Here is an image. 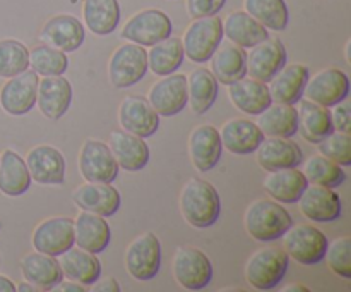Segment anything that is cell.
Segmentation results:
<instances>
[{
    "mask_svg": "<svg viewBox=\"0 0 351 292\" xmlns=\"http://www.w3.org/2000/svg\"><path fill=\"white\" fill-rule=\"evenodd\" d=\"M180 208L184 218L195 229L215 225L221 213V199L213 184L204 179H191L182 189Z\"/></svg>",
    "mask_w": 351,
    "mask_h": 292,
    "instance_id": "6da1fadb",
    "label": "cell"
},
{
    "mask_svg": "<svg viewBox=\"0 0 351 292\" xmlns=\"http://www.w3.org/2000/svg\"><path fill=\"white\" fill-rule=\"evenodd\" d=\"M245 229L257 243H273L293 225L290 212L281 203L257 199L245 212Z\"/></svg>",
    "mask_w": 351,
    "mask_h": 292,
    "instance_id": "7a4b0ae2",
    "label": "cell"
},
{
    "mask_svg": "<svg viewBox=\"0 0 351 292\" xmlns=\"http://www.w3.org/2000/svg\"><path fill=\"white\" fill-rule=\"evenodd\" d=\"M290 256L283 247H263L249 258L245 267L247 282L257 291H271L278 287L288 270Z\"/></svg>",
    "mask_w": 351,
    "mask_h": 292,
    "instance_id": "3957f363",
    "label": "cell"
},
{
    "mask_svg": "<svg viewBox=\"0 0 351 292\" xmlns=\"http://www.w3.org/2000/svg\"><path fill=\"white\" fill-rule=\"evenodd\" d=\"M223 40V21L216 16L197 17L185 30L184 54L195 64H204L213 57Z\"/></svg>",
    "mask_w": 351,
    "mask_h": 292,
    "instance_id": "277c9868",
    "label": "cell"
},
{
    "mask_svg": "<svg viewBox=\"0 0 351 292\" xmlns=\"http://www.w3.org/2000/svg\"><path fill=\"white\" fill-rule=\"evenodd\" d=\"M285 251L288 256L293 258L300 265H315L321 263L328 249V237L317 227L311 223H300L291 225L283 234Z\"/></svg>",
    "mask_w": 351,
    "mask_h": 292,
    "instance_id": "5b68a950",
    "label": "cell"
},
{
    "mask_svg": "<svg viewBox=\"0 0 351 292\" xmlns=\"http://www.w3.org/2000/svg\"><path fill=\"white\" fill-rule=\"evenodd\" d=\"M173 24L160 9H144L134 14L122 27L120 36L141 47H153L158 41L171 36Z\"/></svg>",
    "mask_w": 351,
    "mask_h": 292,
    "instance_id": "8992f818",
    "label": "cell"
},
{
    "mask_svg": "<svg viewBox=\"0 0 351 292\" xmlns=\"http://www.w3.org/2000/svg\"><path fill=\"white\" fill-rule=\"evenodd\" d=\"M147 52L137 43L120 45L108 62V78L115 88H130L146 76Z\"/></svg>",
    "mask_w": 351,
    "mask_h": 292,
    "instance_id": "52a82bcc",
    "label": "cell"
},
{
    "mask_svg": "<svg viewBox=\"0 0 351 292\" xmlns=\"http://www.w3.org/2000/svg\"><path fill=\"white\" fill-rule=\"evenodd\" d=\"M173 277L187 291H201L213 280V265L197 247H178L173 256Z\"/></svg>",
    "mask_w": 351,
    "mask_h": 292,
    "instance_id": "ba28073f",
    "label": "cell"
},
{
    "mask_svg": "<svg viewBox=\"0 0 351 292\" xmlns=\"http://www.w3.org/2000/svg\"><path fill=\"white\" fill-rule=\"evenodd\" d=\"M125 267L136 280L156 277L161 268V244L153 232L141 234L132 240L125 253Z\"/></svg>",
    "mask_w": 351,
    "mask_h": 292,
    "instance_id": "9c48e42d",
    "label": "cell"
},
{
    "mask_svg": "<svg viewBox=\"0 0 351 292\" xmlns=\"http://www.w3.org/2000/svg\"><path fill=\"white\" fill-rule=\"evenodd\" d=\"M119 164L108 144L88 139L79 151V170L88 182H110L119 177Z\"/></svg>",
    "mask_w": 351,
    "mask_h": 292,
    "instance_id": "30bf717a",
    "label": "cell"
},
{
    "mask_svg": "<svg viewBox=\"0 0 351 292\" xmlns=\"http://www.w3.org/2000/svg\"><path fill=\"white\" fill-rule=\"evenodd\" d=\"M147 102L151 103L158 115L173 117L187 106V76L168 74L161 76L160 81L154 82L147 95Z\"/></svg>",
    "mask_w": 351,
    "mask_h": 292,
    "instance_id": "8fae6325",
    "label": "cell"
},
{
    "mask_svg": "<svg viewBox=\"0 0 351 292\" xmlns=\"http://www.w3.org/2000/svg\"><path fill=\"white\" fill-rule=\"evenodd\" d=\"M350 93V78L341 69L329 67L317 72L315 76L308 78L305 85L304 95L307 100L322 106L338 105L339 102L346 100Z\"/></svg>",
    "mask_w": 351,
    "mask_h": 292,
    "instance_id": "7c38bea8",
    "label": "cell"
},
{
    "mask_svg": "<svg viewBox=\"0 0 351 292\" xmlns=\"http://www.w3.org/2000/svg\"><path fill=\"white\" fill-rule=\"evenodd\" d=\"M287 65V48L280 38H266L247 54V74L261 82H269Z\"/></svg>",
    "mask_w": 351,
    "mask_h": 292,
    "instance_id": "4fadbf2b",
    "label": "cell"
},
{
    "mask_svg": "<svg viewBox=\"0 0 351 292\" xmlns=\"http://www.w3.org/2000/svg\"><path fill=\"white\" fill-rule=\"evenodd\" d=\"M38 78L33 69H26L21 74L12 76L2 86L0 91V105L10 115H24L36 105Z\"/></svg>",
    "mask_w": 351,
    "mask_h": 292,
    "instance_id": "5bb4252c",
    "label": "cell"
},
{
    "mask_svg": "<svg viewBox=\"0 0 351 292\" xmlns=\"http://www.w3.org/2000/svg\"><path fill=\"white\" fill-rule=\"evenodd\" d=\"M119 122L123 131L146 139L160 127V115L144 96L130 95L120 103Z\"/></svg>",
    "mask_w": 351,
    "mask_h": 292,
    "instance_id": "9a60e30c",
    "label": "cell"
},
{
    "mask_svg": "<svg viewBox=\"0 0 351 292\" xmlns=\"http://www.w3.org/2000/svg\"><path fill=\"white\" fill-rule=\"evenodd\" d=\"M33 246L40 253L60 256L74 246V220L69 216L47 218L33 232Z\"/></svg>",
    "mask_w": 351,
    "mask_h": 292,
    "instance_id": "2e32d148",
    "label": "cell"
},
{
    "mask_svg": "<svg viewBox=\"0 0 351 292\" xmlns=\"http://www.w3.org/2000/svg\"><path fill=\"white\" fill-rule=\"evenodd\" d=\"M26 167L29 170L31 181L38 184L57 186L65 181V158L57 148L50 144H40L26 155Z\"/></svg>",
    "mask_w": 351,
    "mask_h": 292,
    "instance_id": "e0dca14e",
    "label": "cell"
},
{
    "mask_svg": "<svg viewBox=\"0 0 351 292\" xmlns=\"http://www.w3.org/2000/svg\"><path fill=\"white\" fill-rule=\"evenodd\" d=\"M86 31L81 21L71 14H58L50 17L40 31V38L45 45L62 52H75L84 43Z\"/></svg>",
    "mask_w": 351,
    "mask_h": 292,
    "instance_id": "ac0fdd59",
    "label": "cell"
},
{
    "mask_svg": "<svg viewBox=\"0 0 351 292\" xmlns=\"http://www.w3.org/2000/svg\"><path fill=\"white\" fill-rule=\"evenodd\" d=\"M297 203L302 215L312 222H335L341 216V198L332 188L307 186Z\"/></svg>",
    "mask_w": 351,
    "mask_h": 292,
    "instance_id": "d6986e66",
    "label": "cell"
},
{
    "mask_svg": "<svg viewBox=\"0 0 351 292\" xmlns=\"http://www.w3.org/2000/svg\"><path fill=\"white\" fill-rule=\"evenodd\" d=\"M75 205L84 212L101 216H113L120 208L122 196L110 182H86L72 194Z\"/></svg>",
    "mask_w": 351,
    "mask_h": 292,
    "instance_id": "ffe728a7",
    "label": "cell"
},
{
    "mask_svg": "<svg viewBox=\"0 0 351 292\" xmlns=\"http://www.w3.org/2000/svg\"><path fill=\"white\" fill-rule=\"evenodd\" d=\"M257 164L266 172L280 168H293L304 161L300 146L291 137H269L264 136L256 150Z\"/></svg>",
    "mask_w": 351,
    "mask_h": 292,
    "instance_id": "44dd1931",
    "label": "cell"
},
{
    "mask_svg": "<svg viewBox=\"0 0 351 292\" xmlns=\"http://www.w3.org/2000/svg\"><path fill=\"white\" fill-rule=\"evenodd\" d=\"M72 103V86L64 76H43L38 82L36 105L47 119L58 120Z\"/></svg>",
    "mask_w": 351,
    "mask_h": 292,
    "instance_id": "7402d4cb",
    "label": "cell"
},
{
    "mask_svg": "<svg viewBox=\"0 0 351 292\" xmlns=\"http://www.w3.org/2000/svg\"><path fill=\"white\" fill-rule=\"evenodd\" d=\"M110 151L120 168L127 172L143 170L149 164V146L143 137L127 131H113L108 139Z\"/></svg>",
    "mask_w": 351,
    "mask_h": 292,
    "instance_id": "603a6c76",
    "label": "cell"
},
{
    "mask_svg": "<svg viewBox=\"0 0 351 292\" xmlns=\"http://www.w3.org/2000/svg\"><path fill=\"white\" fill-rule=\"evenodd\" d=\"M223 144L219 131L215 126L202 124L195 127L189 137V153L194 167L199 172H209L221 158Z\"/></svg>",
    "mask_w": 351,
    "mask_h": 292,
    "instance_id": "cb8c5ba5",
    "label": "cell"
},
{
    "mask_svg": "<svg viewBox=\"0 0 351 292\" xmlns=\"http://www.w3.org/2000/svg\"><path fill=\"white\" fill-rule=\"evenodd\" d=\"M112 230L105 216L82 210L74 220V244L88 253L98 254L108 247Z\"/></svg>",
    "mask_w": 351,
    "mask_h": 292,
    "instance_id": "d4e9b609",
    "label": "cell"
},
{
    "mask_svg": "<svg viewBox=\"0 0 351 292\" xmlns=\"http://www.w3.org/2000/svg\"><path fill=\"white\" fill-rule=\"evenodd\" d=\"M311 78V71L304 64L285 65L269 81V95L273 103L295 105L304 96L305 85Z\"/></svg>",
    "mask_w": 351,
    "mask_h": 292,
    "instance_id": "484cf974",
    "label": "cell"
},
{
    "mask_svg": "<svg viewBox=\"0 0 351 292\" xmlns=\"http://www.w3.org/2000/svg\"><path fill=\"white\" fill-rule=\"evenodd\" d=\"M21 270L26 282H29L38 291H53L64 278L60 263L55 260V256L40 251L26 254L21 261Z\"/></svg>",
    "mask_w": 351,
    "mask_h": 292,
    "instance_id": "4316f807",
    "label": "cell"
},
{
    "mask_svg": "<svg viewBox=\"0 0 351 292\" xmlns=\"http://www.w3.org/2000/svg\"><path fill=\"white\" fill-rule=\"evenodd\" d=\"M221 144L235 155L256 153L257 146L264 139L263 131L256 122L247 119H232L219 131Z\"/></svg>",
    "mask_w": 351,
    "mask_h": 292,
    "instance_id": "83f0119b",
    "label": "cell"
},
{
    "mask_svg": "<svg viewBox=\"0 0 351 292\" xmlns=\"http://www.w3.org/2000/svg\"><path fill=\"white\" fill-rule=\"evenodd\" d=\"M223 36L228 38L237 47L252 48L269 38V30L264 27L259 21L254 19L245 10H235V12L228 14L223 23Z\"/></svg>",
    "mask_w": 351,
    "mask_h": 292,
    "instance_id": "f1b7e54d",
    "label": "cell"
},
{
    "mask_svg": "<svg viewBox=\"0 0 351 292\" xmlns=\"http://www.w3.org/2000/svg\"><path fill=\"white\" fill-rule=\"evenodd\" d=\"M228 96L233 105L247 115H259L273 103L266 82L252 78H243L233 85H228Z\"/></svg>",
    "mask_w": 351,
    "mask_h": 292,
    "instance_id": "f546056e",
    "label": "cell"
},
{
    "mask_svg": "<svg viewBox=\"0 0 351 292\" xmlns=\"http://www.w3.org/2000/svg\"><path fill=\"white\" fill-rule=\"evenodd\" d=\"M307 186V177H305L304 172L298 170L297 167L273 170L267 174L266 179H264V189H266L267 194H269L274 201L285 203V205L297 203Z\"/></svg>",
    "mask_w": 351,
    "mask_h": 292,
    "instance_id": "4dcf8cb0",
    "label": "cell"
},
{
    "mask_svg": "<svg viewBox=\"0 0 351 292\" xmlns=\"http://www.w3.org/2000/svg\"><path fill=\"white\" fill-rule=\"evenodd\" d=\"M62 273L77 284L93 285L101 277V263L93 253L81 249V247H69L60 254Z\"/></svg>",
    "mask_w": 351,
    "mask_h": 292,
    "instance_id": "1f68e13d",
    "label": "cell"
},
{
    "mask_svg": "<svg viewBox=\"0 0 351 292\" xmlns=\"http://www.w3.org/2000/svg\"><path fill=\"white\" fill-rule=\"evenodd\" d=\"M335 131L331 119V110L328 106L317 105L311 100L300 102L298 110V133L307 143L317 144Z\"/></svg>",
    "mask_w": 351,
    "mask_h": 292,
    "instance_id": "d6a6232c",
    "label": "cell"
},
{
    "mask_svg": "<svg viewBox=\"0 0 351 292\" xmlns=\"http://www.w3.org/2000/svg\"><path fill=\"white\" fill-rule=\"evenodd\" d=\"M209 60H211L213 76L221 85H233L247 76V52L242 47L233 43L223 45Z\"/></svg>",
    "mask_w": 351,
    "mask_h": 292,
    "instance_id": "836d02e7",
    "label": "cell"
},
{
    "mask_svg": "<svg viewBox=\"0 0 351 292\" xmlns=\"http://www.w3.org/2000/svg\"><path fill=\"white\" fill-rule=\"evenodd\" d=\"M257 126L264 136L293 137L298 133V110L293 105L271 103L264 112L259 113Z\"/></svg>",
    "mask_w": 351,
    "mask_h": 292,
    "instance_id": "e575fe53",
    "label": "cell"
},
{
    "mask_svg": "<svg viewBox=\"0 0 351 292\" xmlns=\"http://www.w3.org/2000/svg\"><path fill=\"white\" fill-rule=\"evenodd\" d=\"M189 106L195 115H202L208 112L216 102L218 96V81L211 71L204 67H197L187 78Z\"/></svg>",
    "mask_w": 351,
    "mask_h": 292,
    "instance_id": "d590c367",
    "label": "cell"
},
{
    "mask_svg": "<svg viewBox=\"0 0 351 292\" xmlns=\"http://www.w3.org/2000/svg\"><path fill=\"white\" fill-rule=\"evenodd\" d=\"M31 175L26 161L12 150L0 157V191L5 196H21L29 189Z\"/></svg>",
    "mask_w": 351,
    "mask_h": 292,
    "instance_id": "8d00e7d4",
    "label": "cell"
},
{
    "mask_svg": "<svg viewBox=\"0 0 351 292\" xmlns=\"http://www.w3.org/2000/svg\"><path fill=\"white\" fill-rule=\"evenodd\" d=\"M84 23L98 36L113 33L120 23L119 0H84Z\"/></svg>",
    "mask_w": 351,
    "mask_h": 292,
    "instance_id": "74e56055",
    "label": "cell"
},
{
    "mask_svg": "<svg viewBox=\"0 0 351 292\" xmlns=\"http://www.w3.org/2000/svg\"><path fill=\"white\" fill-rule=\"evenodd\" d=\"M184 45L177 36H168L158 41L147 52V67L156 76H168L177 72L184 62Z\"/></svg>",
    "mask_w": 351,
    "mask_h": 292,
    "instance_id": "f35d334b",
    "label": "cell"
},
{
    "mask_svg": "<svg viewBox=\"0 0 351 292\" xmlns=\"http://www.w3.org/2000/svg\"><path fill=\"white\" fill-rule=\"evenodd\" d=\"M245 12L271 31L287 30L290 14L285 0H245Z\"/></svg>",
    "mask_w": 351,
    "mask_h": 292,
    "instance_id": "ab89813d",
    "label": "cell"
},
{
    "mask_svg": "<svg viewBox=\"0 0 351 292\" xmlns=\"http://www.w3.org/2000/svg\"><path fill=\"white\" fill-rule=\"evenodd\" d=\"M304 174L311 184L332 189L339 188L346 181V172L343 170L341 165L322 157L321 153L308 158L307 164H305Z\"/></svg>",
    "mask_w": 351,
    "mask_h": 292,
    "instance_id": "60d3db41",
    "label": "cell"
},
{
    "mask_svg": "<svg viewBox=\"0 0 351 292\" xmlns=\"http://www.w3.org/2000/svg\"><path fill=\"white\" fill-rule=\"evenodd\" d=\"M29 65L38 76H64L69 67L67 54L48 45L29 50Z\"/></svg>",
    "mask_w": 351,
    "mask_h": 292,
    "instance_id": "b9f144b4",
    "label": "cell"
},
{
    "mask_svg": "<svg viewBox=\"0 0 351 292\" xmlns=\"http://www.w3.org/2000/svg\"><path fill=\"white\" fill-rule=\"evenodd\" d=\"M29 67V48L17 40L0 41V78H12Z\"/></svg>",
    "mask_w": 351,
    "mask_h": 292,
    "instance_id": "7bdbcfd3",
    "label": "cell"
},
{
    "mask_svg": "<svg viewBox=\"0 0 351 292\" xmlns=\"http://www.w3.org/2000/svg\"><path fill=\"white\" fill-rule=\"evenodd\" d=\"M319 153L329 160L336 161L341 167L351 165V139L350 134L332 131L329 136H326L321 143H317Z\"/></svg>",
    "mask_w": 351,
    "mask_h": 292,
    "instance_id": "ee69618b",
    "label": "cell"
},
{
    "mask_svg": "<svg viewBox=\"0 0 351 292\" xmlns=\"http://www.w3.org/2000/svg\"><path fill=\"white\" fill-rule=\"evenodd\" d=\"M350 244V237H339V239L328 244V249H326L324 258L328 261V267L343 278H351Z\"/></svg>",
    "mask_w": 351,
    "mask_h": 292,
    "instance_id": "f6af8a7d",
    "label": "cell"
},
{
    "mask_svg": "<svg viewBox=\"0 0 351 292\" xmlns=\"http://www.w3.org/2000/svg\"><path fill=\"white\" fill-rule=\"evenodd\" d=\"M226 0H187V10L194 19L216 16L225 7Z\"/></svg>",
    "mask_w": 351,
    "mask_h": 292,
    "instance_id": "bcb514c9",
    "label": "cell"
},
{
    "mask_svg": "<svg viewBox=\"0 0 351 292\" xmlns=\"http://www.w3.org/2000/svg\"><path fill=\"white\" fill-rule=\"evenodd\" d=\"M332 119V127L339 133L350 134L351 131V119H350V103H346L345 100L339 102L338 105H335V110L331 112Z\"/></svg>",
    "mask_w": 351,
    "mask_h": 292,
    "instance_id": "7dc6e473",
    "label": "cell"
},
{
    "mask_svg": "<svg viewBox=\"0 0 351 292\" xmlns=\"http://www.w3.org/2000/svg\"><path fill=\"white\" fill-rule=\"evenodd\" d=\"M91 291L95 292H120V284L113 277H106L103 280H96L91 285Z\"/></svg>",
    "mask_w": 351,
    "mask_h": 292,
    "instance_id": "c3c4849f",
    "label": "cell"
},
{
    "mask_svg": "<svg viewBox=\"0 0 351 292\" xmlns=\"http://www.w3.org/2000/svg\"><path fill=\"white\" fill-rule=\"evenodd\" d=\"M57 291H60V292H86L88 291V287H86V285H82V284H77V282H74V280H71V282H64V284H58L57 287Z\"/></svg>",
    "mask_w": 351,
    "mask_h": 292,
    "instance_id": "681fc988",
    "label": "cell"
},
{
    "mask_svg": "<svg viewBox=\"0 0 351 292\" xmlns=\"http://www.w3.org/2000/svg\"><path fill=\"white\" fill-rule=\"evenodd\" d=\"M16 291V284L10 278L0 275V292H14Z\"/></svg>",
    "mask_w": 351,
    "mask_h": 292,
    "instance_id": "f907efd6",
    "label": "cell"
},
{
    "mask_svg": "<svg viewBox=\"0 0 351 292\" xmlns=\"http://www.w3.org/2000/svg\"><path fill=\"white\" fill-rule=\"evenodd\" d=\"M283 291L285 292H311V289L304 284H291L288 285V287H285Z\"/></svg>",
    "mask_w": 351,
    "mask_h": 292,
    "instance_id": "816d5d0a",
    "label": "cell"
},
{
    "mask_svg": "<svg viewBox=\"0 0 351 292\" xmlns=\"http://www.w3.org/2000/svg\"><path fill=\"white\" fill-rule=\"evenodd\" d=\"M16 291H19V292H33V291H36V289H34L33 285H29V282H21L19 285H16Z\"/></svg>",
    "mask_w": 351,
    "mask_h": 292,
    "instance_id": "f5cc1de1",
    "label": "cell"
},
{
    "mask_svg": "<svg viewBox=\"0 0 351 292\" xmlns=\"http://www.w3.org/2000/svg\"><path fill=\"white\" fill-rule=\"evenodd\" d=\"M350 47H351V41H348V43H346V60H351V57H350Z\"/></svg>",
    "mask_w": 351,
    "mask_h": 292,
    "instance_id": "db71d44e",
    "label": "cell"
},
{
    "mask_svg": "<svg viewBox=\"0 0 351 292\" xmlns=\"http://www.w3.org/2000/svg\"><path fill=\"white\" fill-rule=\"evenodd\" d=\"M0 229H2V222H0Z\"/></svg>",
    "mask_w": 351,
    "mask_h": 292,
    "instance_id": "11a10c76",
    "label": "cell"
}]
</instances>
